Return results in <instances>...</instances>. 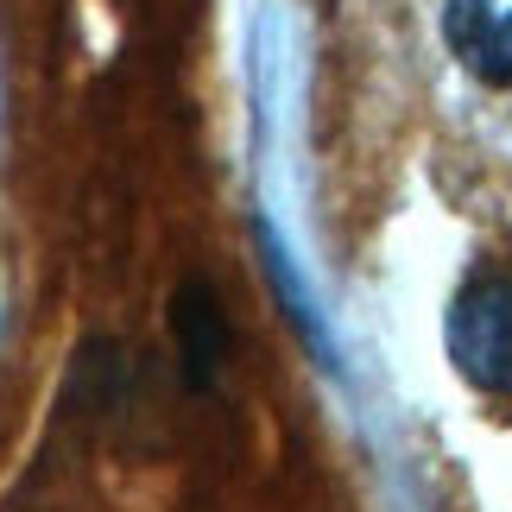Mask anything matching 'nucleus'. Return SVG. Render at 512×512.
Returning <instances> with one entry per match:
<instances>
[{
  "label": "nucleus",
  "instance_id": "obj_3",
  "mask_svg": "<svg viewBox=\"0 0 512 512\" xmlns=\"http://www.w3.org/2000/svg\"><path fill=\"white\" fill-rule=\"evenodd\" d=\"M171 336H177V361H184V380L190 386H215L222 373V354H228V323H222V304L203 279H184L171 298Z\"/></svg>",
  "mask_w": 512,
  "mask_h": 512
},
{
  "label": "nucleus",
  "instance_id": "obj_2",
  "mask_svg": "<svg viewBox=\"0 0 512 512\" xmlns=\"http://www.w3.org/2000/svg\"><path fill=\"white\" fill-rule=\"evenodd\" d=\"M443 38L462 70L512 89V0H443Z\"/></svg>",
  "mask_w": 512,
  "mask_h": 512
},
{
  "label": "nucleus",
  "instance_id": "obj_1",
  "mask_svg": "<svg viewBox=\"0 0 512 512\" xmlns=\"http://www.w3.org/2000/svg\"><path fill=\"white\" fill-rule=\"evenodd\" d=\"M449 361L481 399L512 405V272L506 266H481L475 279L456 291L449 304Z\"/></svg>",
  "mask_w": 512,
  "mask_h": 512
}]
</instances>
